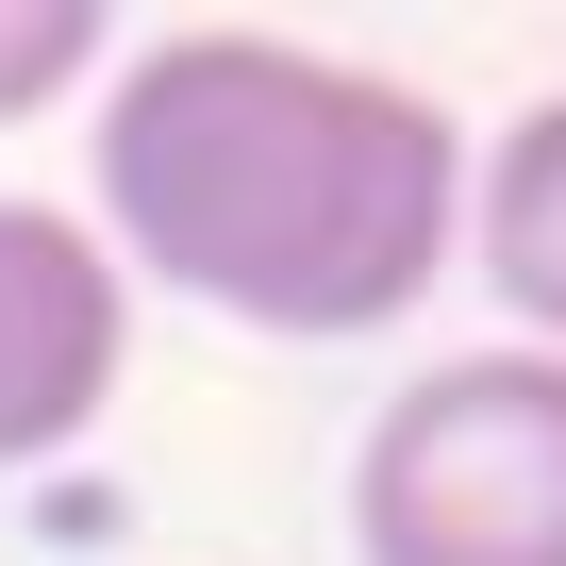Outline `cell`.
<instances>
[{"instance_id":"obj_1","label":"cell","mask_w":566,"mask_h":566,"mask_svg":"<svg viewBox=\"0 0 566 566\" xmlns=\"http://www.w3.org/2000/svg\"><path fill=\"white\" fill-rule=\"evenodd\" d=\"M450 233H467V117L433 84L250 18H184L117 51L101 101L117 283H167L283 350H367L450 283Z\"/></svg>"},{"instance_id":"obj_2","label":"cell","mask_w":566,"mask_h":566,"mask_svg":"<svg viewBox=\"0 0 566 566\" xmlns=\"http://www.w3.org/2000/svg\"><path fill=\"white\" fill-rule=\"evenodd\" d=\"M350 566H566V367H417L350 450Z\"/></svg>"},{"instance_id":"obj_3","label":"cell","mask_w":566,"mask_h":566,"mask_svg":"<svg viewBox=\"0 0 566 566\" xmlns=\"http://www.w3.org/2000/svg\"><path fill=\"white\" fill-rule=\"evenodd\" d=\"M134 367V283L67 200H0V483L84 450Z\"/></svg>"},{"instance_id":"obj_4","label":"cell","mask_w":566,"mask_h":566,"mask_svg":"<svg viewBox=\"0 0 566 566\" xmlns=\"http://www.w3.org/2000/svg\"><path fill=\"white\" fill-rule=\"evenodd\" d=\"M450 266H483V301L516 317V350L566 367V84L516 101L500 150H467V233H450Z\"/></svg>"},{"instance_id":"obj_5","label":"cell","mask_w":566,"mask_h":566,"mask_svg":"<svg viewBox=\"0 0 566 566\" xmlns=\"http://www.w3.org/2000/svg\"><path fill=\"white\" fill-rule=\"evenodd\" d=\"M101 67H117V18H101V0H0V134L51 117V101H84Z\"/></svg>"}]
</instances>
